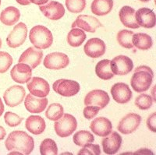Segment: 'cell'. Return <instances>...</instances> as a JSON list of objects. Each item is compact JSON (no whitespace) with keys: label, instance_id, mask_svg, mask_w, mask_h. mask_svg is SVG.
Returning a JSON list of instances; mask_svg holds the SVG:
<instances>
[{"label":"cell","instance_id":"1","mask_svg":"<svg viewBox=\"0 0 156 155\" xmlns=\"http://www.w3.org/2000/svg\"><path fill=\"white\" fill-rule=\"evenodd\" d=\"M9 151H18L21 154H30L34 148V140L27 132L20 130L10 132L5 142Z\"/></svg>","mask_w":156,"mask_h":155},{"label":"cell","instance_id":"2","mask_svg":"<svg viewBox=\"0 0 156 155\" xmlns=\"http://www.w3.org/2000/svg\"><path fill=\"white\" fill-rule=\"evenodd\" d=\"M154 78L152 69L146 65H140L134 69L130 79V85L134 91L142 93L149 89Z\"/></svg>","mask_w":156,"mask_h":155},{"label":"cell","instance_id":"3","mask_svg":"<svg viewBox=\"0 0 156 155\" xmlns=\"http://www.w3.org/2000/svg\"><path fill=\"white\" fill-rule=\"evenodd\" d=\"M30 41L37 49H46L53 43V36L46 26L37 25L30 30Z\"/></svg>","mask_w":156,"mask_h":155},{"label":"cell","instance_id":"4","mask_svg":"<svg viewBox=\"0 0 156 155\" xmlns=\"http://www.w3.org/2000/svg\"><path fill=\"white\" fill-rule=\"evenodd\" d=\"M77 122L74 116L70 114H63L60 118L56 120L54 129L59 137H68L76 129Z\"/></svg>","mask_w":156,"mask_h":155},{"label":"cell","instance_id":"5","mask_svg":"<svg viewBox=\"0 0 156 155\" xmlns=\"http://www.w3.org/2000/svg\"><path fill=\"white\" fill-rule=\"evenodd\" d=\"M52 88L55 93L63 97H72L80 91V84L71 79H60L54 82Z\"/></svg>","mask_w":156,"mask_h":155},{"label":"cell","instance_id":"6","mask_svg":"<svg viewBox=\"0 0 156 155\" xmlns=\"http://www.w3.org/2000/svg\"><path fill=\"white\" fill-rule=\"evenodd\" d=\"M27 27L24 23H19L14 26L6 37V43L9 48H16L21 46L26 41Z\"/></svg>","mask_w":156,"mask_h":155},{"label":"cell","instance_id":"7","mask_svg":"<svg viewBox=\"0 0 156 155\" xmlns=\"http://www.w3.org/2000/svg\"><path fill=\"white\" fill-rule=\"evenodd\" d=\"M26 91L22 86L14 85L5 90L3 94V99L5 104L9 107H16L24 100Z\"/></svg>","mask_w":156,"mask_h":155},{"label":"cell","instance_id":"8","mask_svg":"<svg viewBox=\"0 0 156 155\" xmlns=\"http://www.w3.org/2000/svg\"><path fill=\"white\" fill-rule=\"evenodd\" d=\"M110 66L114 75L124 76L133 69V62L126 55H119L110 61Z\"/></svg>","mask_w":156,"mask_h":155},{"label":"cell","instance_id":"9","mask_svg":"<svg viewBox=\"0 0 156 155\" xmlns=\"http://www.w3.org/2000/svg\"><path fill=\"white\" fill-rule=\"evenodd\" d=\"M109 100L107 92L102 90H93L87 93L84 98V104L86 106H96L101 110L108 105Z\"/></svg>","mask_w":156,"mask_h":155},{"label":"cell","instance_id":"10","mask_svg":"<svg viewBox=\"0 0 156 155\" xmlns=\"http://www.w3.org/2000/svg\"><path fill=\"white\" fill-rule=\"evenodd\" d=\"M140 115L135 113H129L120 120L117 126V129L125 135L130 134L136 130L140 125Z\"/></svg>","mask_w":156,"mask_h":155},{"label":"cell","instance_id":"11","mask_svg":"<svg viewBox=\"0 0 156 155\" xmlns=\"http://www.w3.org/2000/svg\"><path fill=\"white\" fill-rule=\"evenodd\" d=\"M69 63V57L62 52L50 53L45 56L43 64L48 69H64Z\"/></svg>","mask_w":156,"mask_h":155},{"label":"cell","instance_id":"12","mask_svg":"<svg viewBox=\"0 0 156 155\" xmlns=\"http://www.w3.org/2000/svg\"><path fill=\"white\" fill-rule=\"evenodd\" d=\"M72 28L80 27L82 30L90 33H94L98 28L103 26L101 22L96 17L89 15H80L71 25Z\"/></svg>","mask_w":156,"mask_h":155},{"label":"cell","instance_id":"13","mask_svg":"<svg viewBox=\"0 0 156 155\" xmlns=\"http://www.w3.org/2000/svg\"><path fill=\"white\" fill-rule=\"evenodd\" d=\"M122 142V137L118 132H111L101 140L103 151L106 154H115L120 149Z\"/></svg>","mask_w":156,"mask_h":155},{"label":"cell","instance_id":"14","mask_svg":"<svg viewBox=\"0 0 156 155\" xmlns=\"http://www.w3.org/2000/svg\"><path fill=\"white\" fill-rule=\"evenodd\" d=\"M43 57V51L41 49H36L34 47H30L25 50L19 58V63L28 65L32 69H35L40 65Z\"/></svg>","mask_w":156,"mask_h":155},{"label":"cell","instance_id":"15","mask_svg":"<svg viewBox=\"0 0 156 155\" xmlns=\"http://www.w3.org/2000/svg\"><path fill=\"white\" fill-rule=\"evenodd\" d=\"M27 87L32 95L38 97H45L50 91L48 82L41 77H33L27 84Z\"/></svg>","mask_w":156,"mask_h":155},{"label":"cell","instance_id":"16","mask_svg":"<svg viewBox=\"0 0 156 155\" xmlns=\"http://www.w3.org/2000/svg\"><path fill=\"white\" fill-rule=\"evenodd\" d=\"M105 49L106 47L105 42L101 39L98 37L90 38L87 41L83 47V50L86 55L93 58L102 56L105 53Z\"/></svg>","mask_w":156,"mask_h":155},{"label":"cell","instance_id":"17","mask_svg":"<svg viewBox=\"0 0 156 155\" xmlns=\"http://www.w3.org/2000/svg\"><path fill=\"white\" fill-rule=\"evenodd\" d=\"M39 9L44 16L51 20H58L65 14V9L62 4L55 1H51L46 5H40Z\"/></svg>","mask_w":156,"mask_h":155},{"label":"cell","instance_id":"18","mask_svg":"<svg viewBox=\"0 0 156 155\" xmlns=\"http://www.w3.org/2000/svg\"><path fill=\"white\" fill-rule=\"evenodd\" d=\"M10 75L16 83H26L31 79L32 69L27 64L18 63L12 67Z\"/></svg>","mask_w":156,"mask_h":155},{"label":"cell","instance_id":"19","mask_svg":"<svg viewBox=\"0 0 156 155\" xmlns=\"http://www.w3.org/2000/svg\"><path fill=\"white\" fill-rule=\"evenodd\" d=\"M111 93L114 100L119 104H126L132 98V91L124 83H116L112 86Z\"/></svg>","mask_w":156,"mask_h":155},{"label":"cell","instance_id":"20","mask_svg":"<svg viewBox=\"0 0 156 155\" xmlns=\"http://www.w3.org/2000/svg\"><path fill=\"white\" fill-rule=\"evenodd\" d=\"M135 18L138 25L144 28H152L155 26L156 17L153 10L148 8H141L135 12Z\"/></svg>","mask_w":156,"mask_h":155},{"label":"cell","instance_id":"21","mask_svg":"<svg viewBox=\"0 0 156 155\" xmlns=\"http://www.w3.org/2000/svg\"><path fill=\"white\" fill-rule=\"evenodd\" d=\"M90 128L97 136H106L112 132V125L109 119L105 117H98L93 120L90 125Z\"/></svg>","mask_w":156,"mask_h":155},{"label":"cell","instance_id":"22","mask_svg":"<svg viewBox=\"0 0 156 155\" xmlns=\"http://www.w3.org/2000/svg\"><path fill=\"white\" fill-rule=\"evenodd\" d=\"M26 109L30 113H41L48 105V99L45 97L37 98L35 96L29 93L24 100Z\"/></svg>","mask_w":156,"mask_h":155},{"label":"cell","instance_id":"23","mask_svg":"<svg viewBox=\"0 0 156 155\" xmlns=\"http://www.w3.org/2000/svg\"><path fill=\"white\" fill-rule=\"evenodd\" d=\"M135 12L136 11L134 10V9H133L130 6H128V5L122 6L119 12V16L121 23L129 28H139L140 26L138 25V23H136V18H135Z\"/></svg>","mask_w":156,"mask_h":155},{"label":"cell","instance_id":"24","mask_svg":"<svg viewBox=\"0 0 156 155\" xmlns=\"http://www.w3.org/2000/svg\"><path fill=\"white\" fill-rule=\"evenodd\" d=\"M26 129L34 135L42 133L45 129L46 124L44 118L38 115H30L26 120Z\"/></svg>","mask_w":156,"mask_h":155},{"label":"cell","instance_id":"25","mask_svg":"<svg viewBox=\"0 0 156 155\" xmlns=\"http://www.w3.org/2000/svg\"><path fill=\"white\" fill-rule=\"evenodd\" d=\"M20 17V12L17 8L9 6L2 11L0 14V20L6 26H12L16 24Z\"/></svg>","mask_w":156,"mask_h":155},{"label":"cell","instance_id":"26","mask_svg":"<svg viewBox=\"0 0 156 155\" xmlns=\"http://www.w3.org/2000/svg\"><path fill=\"white\" fill-rule=\"evenodd\" d=\"M113 0H94L90 5L91 12L97 16H105L112 11Z\"/></svg>","mask_w":156,"mask_h":155},{"label":"cell","instance_id":"27","mask_svg":"<svg viewBox=\"0 0 156 155\" xmlns=\"http://www.w3.org/2000/svg\"><path fill=\"white\" fill-rule=\"evenodd\" d=\"M132 42L133 46L140 50H148L153 44L152 38L151 36L145 33H133L132 37Z\"/></svg>","mask_w":156,"mask_h":155},{"label":"cell","instance_id":"28","mask_svg":"<svg viewBox=\"0 0 156 155\" xmlns=\"http://www.w3.org/2000/svg\"><path fill=\"white\" fill-rule=\"evenodd\" d=\"M95 72L97 76L101 79L108 80L114 76L110 66V60L103 59L98 62L95 66Z\"/></svg>","mask_w":156,"mask_h":155},{"label":"cell","instance_id":"29","mask_svg":"<svg viewBox=\"0 0 156 155\" xmlns=\"http://www.w3.org/2000/svg\"><path fill=\"white\" fill-rule=\"evenodd\" d=\"M86 33L83 30L78 28H73L67 35V42L72 47H79L85 41Z\"/></svg>","mask_w":156,"mask_h":155},{"label":"cell","instance_id":"30","mask_svg":"<svg viewBox=\"0 0 156 155\" xmlns=\"http://www.w3.org/2000/svg\"><path fill=\"white\" fill-rule=\"evenodd\" d=\"M94 141V138L93 134L87 130L78 131L73 136V142L77 146H83L87 143H93Z\"/></svg>","mask_w":156,"mask_h":155},{"label":"cell","instance_id":"31","mask_svg":"<svg viewBox=\"0 0 156 155\" xmlns=\"http://www.w3.org/2000/svg\"><path fill=\"white\" fill-rule=\"evenodd\" d=\"M133 32L128 30H122L117 33V41L122 47L125 48H133V44L132 42V37Z\"/></svg>","mask_w":156,"mask_h":155},{"label":"cell","instance_id":"32","mask_svg":"<svg viewBox=\"0 0 156 155\" xmlns=\"http://www.w3.org/2000/svg\"><path fill=\"white\" fill-rule=\"evenodd\" d=\"M63 107L60 104L53 103L51 104L45 111V116L51 121H56L63 114Z\"/></svg>","mask_w":156,"mask_h":155},{"label":"cell","instance_id":"33","mask_svg":"<svg viewBox=\"0 0 156 155\" xmlns=\"http://www.w3.org/2000/svg\"><path fill=\"white\" fill-rule=\"evenodd\" d=\"M40 153L42 155H56L58 147L55 141L51 139H45L40 145Z\"/></svg>","mask_w":156,"mask_h":155},{"label":"cell","instance_id":"34","mask_svg":"<svg viewBox=\"0 0 156 155\" xmlns=\"http://www.w3.org/2000/svg\"><path fill=\"white\" fill-rule=\"evenodd\" d=\"M153 100L151 97L146 93H141L135 100V105L140 110L149 109L152 106Z\"/></svg>","mask_w":156,"mask_h":155},{"label":"cell","instance_id":"35","mask_svg":"<svg viewBox=\"0 0 156 155\" xmlns=\"http://www.w3.org/2000/svg\"><path fill=\"white\" fill-rule=\"evenodd\" d=\"M66 6L70 12H81L86 7V0H66Z\"/></svg>","mask_w":156,"mask_h":155},{"label":"cell","instance_id":"36","mask_svg":"<svg viewBox=\"0 0 156 155\" xmlns=\"http://www.w3.org/2000/svg\"><path fill=\"white\" fill-rule=\"evenodd\" d=\"M12 64V58L8 52L0 51V73L7 72Z\"/></svg>","mask_w":156,"mask_h":155},{"label":"cell","instance_id":"37","mask_svg":"<svg viewBox=\"0 0 156 155\" xmlns=\"http://www.w3.org/2000/svg\"><path fill=\"white\" fill-rule=\"evenodd\" d=\"M4 119H5V124L7 125L10 127H16L21 123L23 118L19 116L18 114L13 112L7 111L4 114Z\"/></svg>","mask_w":156,"mask_h":155},{"label":"cell","instance_id":"38","mask_svg":"<svg viewBox=\"0 0 156 155\" xmlns=\"http://www.w3.org/2000/svg\"><path fill=\"white\" fill-rule=\"evenodd\" d=\"M78 155H100L101 149L98 144H92V143H87L78 152Z\"/></svg>","mask_w":156,"mask_h":155},{"label":"cell","instance_id":"39","mask_svg":"<svg viewBox=\"0 0 156 155\" xmlns=\"http://www.w3.org/2000/svg\"><path fill=\"white\" fill-rule=\"evenodd\" d=\"M99 111V107H96V106H87L86 107H84L83 111V116L88 120L92 119L97 115Z\"/></svg>","mask_w":156,"mask_h":155},{"label":"cell","instance_id":"40","mask_svg":"<svg viewBox=\"0 0 156 155\" xmlns=\"http://www.w3.org/2000/svg\"><path fill=\"white\" fill-rule=\"evenodd\" d=\"M156 113L154 112L153 114H151L150 116L148 117V118L147 119V126L149 129L152 132H156Z\"/></svg>","mask_w":156,"mask_h":155},{"label":"cell","instance_id":"41","mask_svg":"<svg viewBox=\"0 0 156 155\" xmlns=\"http://www.w3.org/2000/svg\"><path fill=\"white\" fill-rule=\"evenodd\" d=\"M30 3H34L36 4V5H41L47 3V2H48V0H30Z\"/></svg>","mask_w":156,"mask_h":155},{"label":"cell","instance_id":"42","mask_svg":"<svg viewBox=\"0 0 156 155\" xmlns=\"http://www.w3.org/2000/svg\"><path fill=\"white\" fill-rule=\"evenodd\" d=\"M6 136V131L3 127L0 125V141L2 140Z\"/></svg>","mask_w":156,"mask_h":155},{"label":"cell","instance_id":"43","mask_svg":"<svg viewBox=\"0 0 156 155\" xmlns=\"http://www.w3.org/2000/svg\"><path fill=\"white\" fill-rule=\"evenodd\" d=\"M16 1L22 5H28L30 4V0H16Z\"/></svg>","mask_w":156,"mask_h":155},{"label":"cell","instance_id":"44","mask_svg":"<svg viewBox=\"0 0 156 155\" xmlns=\"http://www.w3.org/2000/svg\"><path fill=\"white\" fill-rule=\"evenodd\" d=\"M4 110H5V107H4L3 102H2V99L0 97V116H2V114H3Z\"/></svg>","mask_w":156,"mask_h":155},{"label":"cell","instance_id":"45","mask_svg":"<svg viewBox=\"0 0 156 155\" xmlns=\"http://www.w3.org/2000/svg\"><path fill=\"white\" fill-rule=\"evenodd\" d=\"M140 1H141V2H148V1H150V0H140Z\"/></svg>","mask_w":156,"mask_h":155},{"label":"cell","instance_id":"46","mask_svg":"<svg viewBox=\"0 0 156 155\" xmlns=\"http://www.w3.org/2000/svg\"><path fill=\"white\" fill-rule=\"evenodd\" d=\"M1 47H2V40L0 38V48H1Z\"/></svg>","mask_w":156,"mask_h":155},{"label":"cell","instance_id":"47","mask_svg":"<svg viewBox=\"0 0 156 155\" xmlns=\"http://www.w3.org/2000/svg\"><path fill=\"white\" fill-rule=\"evenodd\" d=\"M0 5H1V0H0Z\"/></svg>","mask_w":156,"mask_h":155}]
</instances>
